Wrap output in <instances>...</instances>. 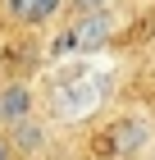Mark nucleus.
<instances>
[{
  "instance_id": "5",
  "label": "nucleus",
  "mask_w": 155,
  "mask_h": 160,
  "mask_svg": "<svg viewBox=\"0 0 155 160\" xmlns=\"http://www.w3.org/2000/svg\"><path fill=\"white\" fill-rule=\"evenodd\" d=\"M5 142H9V151H14V156L32 160V156H41V151L50 147V133H46V123L32 114V119H23V123H9Z\"/></svg>"
},
{
  "instance_id": "8",
  "label": "nucleus",
  "mask_w": 155,
  "mask_h": 160,
  "mask_svg": "<svg viewBox=\"0 0 155 160\" xmlns=\"http://www.w3.org/2000/svg\"><path fill=\"white\" fill-rule=\"evenodd\" d=\"M0 160H14V151H9V142H5V133H0Z\"/></svg>"
},
{
  "instance_id": "2",
  "label": "nucleus",
  "mask_w": 155,
  "mask_h": 160,
  "mask_svg": "<svg viewBox=\"0 0 155 160\" xmlns=\"http://www.w3.org/2000/svg\"><path fill=\"white\" fill-rule=\"evenodd\" d=\"M105 151L114 160H137V156H146L151 151V123L146 119H114L105 128Z\"/></svg>"
},
{
  "instance_id": "1",
  "label": "nucleus",
  "mask_w": 155,
  "mask_h": 160,
  "mask_svg": "<svg viewBox=\"0 0 155 160\" xmlns=\"http://www.w3.org/2000/svg\"><path fill=\"white\" fill-rule=\"evenodd\" d=\"M105 92H109V78H105V73L96 78V69H82V73L55 82L50 110H55V119H82V114H91L96 105L105 101Z\"/></svg>"
},
{
  "instance_id": "3",
  "label": "nucleus",
  "mask_w": 155,
  "mask_h": 160,
  "mask_svg": "<svg viewBox=\"0 0 155 160\" xmlns=\"http://www.w3.org/2000/svg\"><path fill=\"white\" fill-rule=\"evenodd\" d=\"M109 37H114V18H109L105 9H91V14H82V18L64 32V41H55V55H60V50H100Z\"/></svg>"
},
{
  "instance_id": "7",
  "label": "nucleus",
  "mask_w": 155,
  "mask_h": 160,
  "mask_svg": "<svg viewBox=\"0 0 155 160\" xmlns=\"http://www.w3.org/2000/svg\"><path fill=\"white\" fill-rule=\"evenodd\" d=\"M69 5H73L78 14H91V9H109L114 0H69Z\"/></svg>"
},
{
  "instance_id": "4",
  "label": "nucleus",
  "mask_w": 155,
  "mask_h": 160,
  "mask_svg": "<svg viewBox=\"0 0 155 160\" xmlns=\"http://www.w3.org/2000/svg\"><path fill=\"white\" fill-rule=\"evenodd\" d=\"M32 114H36V92H32L27 82H18V78H14V82L0 87V123H5V128H9V123L32 119Z\"/></svg>"
},
{
  "instance_id": "6",
  "label": "nucleus",
  "mask_w": 155,
  "mask_h": 160,
  "mask_svg": "<svg viewBox=\"0 0 155 160\" xmlns=\"http://www.w3.org/2000/svg\"><path fill=\"white\" fill-rule=\"evenodd\" d=\"M64 9V0H9V18L23 28H41Z\"/></svg>"
}]
</instances>
